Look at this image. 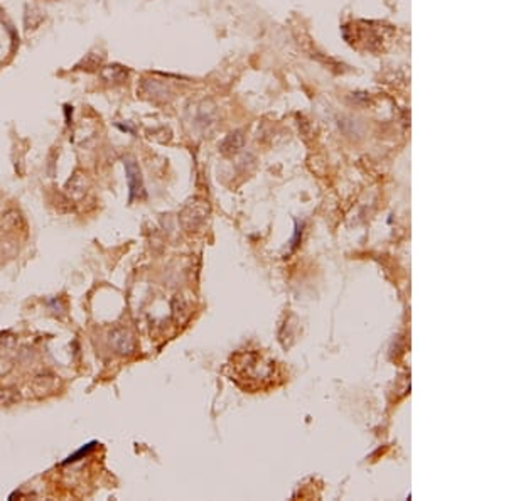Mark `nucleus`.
I'll use <instances>...</instances> for the list:
<instances>
[{
    "mask_svg": "<svg viewBox=\"0 0 506 501\" xmlns=\"http://www.w3.org/2000/svg\"><path fill=\"white\" fill-rule=\"evenodd\" d=\"M123 166H125V172H127V182H129V189H130V201H134L135 198H144L145 192H144V184H142V175H140V167L132 157H125L123 159Z\"/></svg>",
    "mask_w": 506,
    "mask_h": 501,
    "instance_id": "nucleus-1",
    "label": "nucleus"
},
{
    "mask_svg": "<svg viewBox=\"0 0 506 501\" xmlns=\"http://www.w3.org/2000/svg\"><path fill=\"white\" fill-rule=\"evenodd\" d=\"M101 76H103L105 81H110V83H120L127 78V70L120 64H112V66L103 68Z\"/></svg>",
    "mask_w": 506,
    "mask_h": 501,
    "instance_id": "nucleus-2",
    "label": "nucleus"
},
{
    "mask_svg": "<svg viewBox=\"0 0 506 501\" xmlns=\"http://www.w3.org/2000/svg\"><path fill=\"white\" fill-rule=\"evenodd\" d=\"M42 19H44V15H42V12L39 10V8H36V7H27V8H25L24 22H25V27H27V29H36L37 25L41 24Z\"/></svg>",
    "mask_w": 506,
    "mask_h": 501,
    "instance_id": "nucleus-3",
    "label": "nucleus"
},
{
    "mask_svg": "<svg viewBox=\"0 0 506 501\" xmlns=\"http://www.w3.org/2000/svg\"><path fill=\"white\" fill-rule=\"evenodd\" d=\"M240 145H241V135L240 134H229L228 139L224 140L223 145H221V151L223 152H235Z\"/></svg>",
    "mask_w": 506,
    "mask_h": 501,
    "instance_id": "nucleus-4",
    "label": "nucleus"
},
{
    "mask_svg": "<svg viewBox=\"0 0 506 501\" xmlns=\"http://www.w3.org/2000/svg\"><path fill=\"white\" fill-rule=\"evenodd\" d=\"M95 445H96V442H90V444L83 445V447L79 449V451H76L74 454H71V456L68 457V459L65 461V464H70V462H74V461L81 459L83 456H88V454H90V452L93 451V449H95Z\"/></svg>",
    "mask_w": 506,
    "mask_h": 501,
    "instance_id": "nucleus-5",
    "label": "nucleus"
},
{
    "mask_svg": "<svg viewBox=\"0 0 506 501\" xmlns=\"http://www.w3.org/2000/svg\"><path fill=\"white\" fill-rule=\"evenodd\" d=\"M98 64H100V58L95 53H91V54H88L86 58H84L83 61L78 64V68L90 71V70H96V68H98Z\"/></svg>",
    "mask_w": 506,
    "mask_h": 501,
    "instance_id": "nucleus-6",
    "label": "nucleus"
},
{
    "mask_svg": "<svg viewBox=\"0 0 506 501\" xmlns=\"http://www.w3.org/2000/svg\"><path fill=\"white\" fill-rule=\"evenodd\" d=\"M65 111H66V120H68V123H70V111H73V110H71L70 105H66L65 106Z\"/></svg>",
    "mask_w": 506,
    "mask_h": 501,
    "instance_id": "nucleus-7",
    "label": "nucleus"
},
{
    "mask_svg": "<svg viewBox=\"0 0 506 501\" xmlns=\"http://www.w3.org/2000/svg\"><path fill=\"white\" fill-rule=\"evenodd\" d=\"M3 14H5V12H3V8L0 7V19H3Z\"/></svg>",
    "mask_w": 506,
    "mask_h": 501,
    "instance_id": "nucleus-8",
    "label": "nucleus"
}]
</instances>
